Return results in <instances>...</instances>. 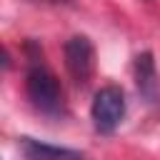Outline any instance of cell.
Returning a JSON list of instances; mask_svg holds the SVG:
<instances>
[{"label":"cell","mask_w":160,"mask_h":160,"mask_svg":"<svg viewBox=\"0 0 160 160\" xmlns=\"http://www.w3.org/2000/svg\"><path fill=\"white\" fill-rule=\"evenodd\" d=\"M128 110V100H125V90L120 85H102L90 105V120L95 132L100 135H112L118 130V125L122 122Z\"/></svg>","instance_id":"obj_2"},{"label":"cell","mask_w":160,"mask_h":160,"mask_svg":"<svg viewBox=\"0 0 160 160\" xmlns=\"http://www.w3.org/2000/svg\"><path fill=\"white\" fill-rule=\"evenodd\" d=\"M50 2H58V5H72L75 0H50Z\"/></svg>","instance_id":"obj_6"},{"label":"cell","mask_w":160,"mask_h":160,"mask_svg":"<svg viewBox=\"0 0 160 160\" xmlns=\"http://www.w3.org/2000/svg\"><path fill=\"white\" fill-rule=\"evenodd\" d=\"M18 148L22 152L25 160H85V155L80 150L72 148H60V145H50V142H40L35 138H18Z\"/></svg>","instance_id":"obj_5"},{"label":"cell","mask_w":160,"mask_h":160,"mask_svg":"<svg viewBox=\"0 0 160 160\" xmlns=\"http://www.w3.org/2000/svg\"><path fill=\"white\" fill-rule=\"evenodd\" d=\"M28 52V70H25V92L30 105L48 115V118H62L65 115V102H62V88L55 78V72L45 65L42 60V48L35 40L25 42Z\"/></svg>","instance_id":"obj_1"},{"label":"cell","mask_w":160,"mask_h":160,"mask_svg":"<svg viewBox=\"0 0 160 160\" xmlns=\"http://www.w3.org/2000/svg\"><path fill=\"white\" fill-rule=\"evenodd\" d=\"M132 72H135V88L140 98L148 105H160V78L155 68V55L150 50H142L132 60Z\"/></svg>","instance_id":"obj_4"},{"label":"cell","mask_w":160,"mask_h":160,"mask_svg":"<svg viewBox=\"0 0 160 160\" xmlns=\"http://www.w3.org/2000/svg\"><path fill=\"white\" fill-rule=\"evenodd\" d=\"M62 55H65V68H68L70 78L75 80V85L85 88L95 72V48H92L90 38L72 35L70 40H65Z\"/></svg>","instance_id":"obj_3"}]
</instances>
